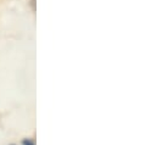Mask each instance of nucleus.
<instances>
[{
  "mask_svg": "<svg viewBox=\"0 0 157 145\" xmlns=\"http://www.w3.org/2000/svg\"><path fill=\"white\" fill-rule=\"evenodd\" d=\"M22 144L23 145H36L34 144V142H33V140H31V139H25V140L22 142Z\"/></svg>",
  "mask_w": 157,
  "mask_h": 145,
  "instance_id": "obj_1",
  "label": "nucleus"
},
{
  "mask_svg": "<svg viewBox=\"0 0 157 145\" xmlns=\"http://www.w3.org/2000/svg\"><path fill=\"white\" fill-rule=\"evenodd\" d=\"M31 6H32L33 11H36V0H31Z\"/></svg>",
  "mask_w": 157,
  "mask_h": 145,
  "instance_id": "obj_2",
  "label": "nucleus"
}]
</instances>
